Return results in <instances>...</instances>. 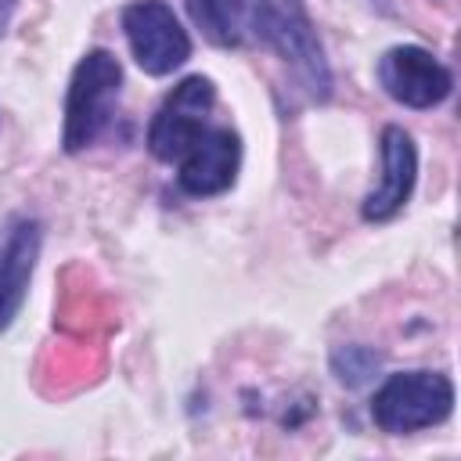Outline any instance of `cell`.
Returning <instances> with one entry per match:
<instances>
[{
	"instance_id": "cell-8",
	"label": "cell",
	"mask_w": 461,
	"mask_h": 461,
	"mask_svg": "<svg viewBox=\"0 0 461 461\" xmlns=\"http://www.w3.org/2000/svg\"><path fill=\"white\" fill-rule=\"evenodd\" d=\"M36 256H40V223L29 216L11 220L0 230V331L14 321L25 299Z\"/></svg>"
},
{
	"instance_id": "cell-6",
	"label": "cell",
	"mask_w": 461,
	"mask_h": 461,
	"mask_svg": "<svg viewBox=\"0 0 461 461\" xmlns=\"http://www.w3.org/2000/svg\"><path fill=\"white\" fill-rule=\"evenodd\" d=\"M378 79L385 86V94L407 108H432L439 104L454 79L450 72L421 47H393L385 50V58L378 61Z\"/></svg>"
},
{
	"instance_id": "cell-10",
	"label": "cell",
	"mask_w": 461,
	"mask_h": 461,
	"mask_svg": "<svg viewBox=\"0 0 461 461\" xmlns=\"http://www.w3.org/2000/svg\"><path fill=\"white\" fill-rule=\"evenodd\" d=\"M194 25L220 47H234L252 29V0H187Z\"/></svg>"
},
{
	"instance_id": "cell-9",
	"label": "cell",
	"mask_w": 461,
	"mask_h": 461,
	"mask_svg": "<svg viewBox=\"0 0 461 461\" xmlns=\"http://www.w3.org/2000/svg\"><path fill=\"white\" fill-rule=\"evenodd\" d=\"M382 184L364 198V220H389L414 187V173H418V155L411 137L400 126H389L382 133Z\"/></svg>"
},
{
	"instance_id": "cell-1",
	"label": "cell",
	"mask_w": 461,
	"mask_h": 461,
	"mask_svg": "<svg viewBox=\"0 0 461 461\" xmlns=\"http://www.w3.org/2000/svg\"><path fill=\"white\" fill-rule=\"evenodd\" d=\"M454 407V385L439 371H403L389 375L371 400V418L382 432L403 436L439 425Z\"/></svg>"
},
{
	"instance_id": "cell-5",
	"label": "cell",
	"mask_w": 461,
	"mask_h": 461,
	"mask_svg": "<svg viewBox=\"0 0 461 461\" xmlns=\"http://www.w3.org/2000/svg\"><path fill=\"white\" fill-rule=\"evenodd\" d=\"M212 97H216L212 83L202 76H187L180 86H173V94L162 101V108L148 130L151 155L162 162L184 158V151L205 133V115L212 108Z\"/></svg>"
},
{
	"instance_id": "cell-2",
	"label": "cell",
	"mask_w": 461,
	"mask_h": 461,
	"mask_svg": "<svg viewBox=\"0 0 461 461\" xmlns=\"http://www.w3.org/2000/svg\"><path fill=\"white\" fill-rule=\"evenodd\" d=\"M252 29L277 47V54L299 72V79L310 86L313 97L321 101L328 97L331 90L328 61L321 54L303 0H252Z\"/></svg>"
},
{
	"instance_id": "cell-4",
	"label": "cell",
	"mask_w": 461,
	"mask_h": 461,
	"mask_svg": "<svg viewBox=\"0 0 461 461\" xmlns=\"http://www.w3.org/2000/svg\"><path fill=\"white\" fill-rule=\"evenodd\" d=\"M122 29L137 65L151 76H166L180 68L191 54V40L180 29L176 14L162 0H137L122 11Z\"/></svg>"
},
{
	"instance_id": "cell-3",
	"label": "cell",
	"mask_w": 461,
	"mask_h": 461,
	"mask_svg": "<svg viewBox=\"0 0 461 461\" xmlns=\"http://www.w3.org/2000/svg\"><path fill=\"white\" fill-rule=\"evenodd\" d=\"M122 68L108 50H90L68 83L65 104V151H83L104 130L112 115V101L119 97Z\"/></svg>"
},
{
	"instance_id": "cell-7",
	"label": "cell",
	"mask_w": 461,
	"mask_h": 461,
	"mask_svg": "<svg viewBox=\"0 0 461 461\" xmlns=\"http://www.w3.org/2000/svg\"><path fill=\"white\" fill-rule=\"evenodd\" d=\"M238 158H241V144L230 130H205L180 158V187L187 194H220L234 184L238 173Z\"/></svg>"
},
{
	"instance_id": "cell-11",
	"label": "cell",
	"mask_w": 461,
	"mask_h": 461,
	"mask_svg": "<svg viewBox=\"0 0 461 461\" xmlns=\"http://www.w3.org/2000/svg\"><path fill=\"white\" fill-rule=\"evenodd\" d=\"M11 0H0V32H4V25H7V18H11Z\"/></svg>"
}]
</instances>
